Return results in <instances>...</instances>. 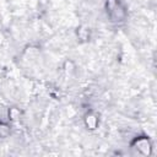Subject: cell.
Instances as JSON below:
<instances>
[{
    "label": "cell",
    "instance_id": "cell-3",
    "mask_svg": "<svg viewBox=\"0 0 157 157\" xmlns=\"http://www.w3.org/2000/svg\"><path fill=\"white\" fill-rule=\"evenodd\" d=\"M85 121H86V125H87L90 129H94V128L97 126V124H98V119H97V117H96L94 114H88V115L86 117Z\"/></svg>",
    "mask_w": 157,
    "mask_h": 157
},
{
    "label": "cell",
    "instance_id": "cell-4",
    "mask_svg": "<svg viewBox=\"0 0 157 157\" xmlns=\"http://www.w3.org/2000/svg\"><path fill=\"white\" fill-rule=\"evenodd\" d=\"M11 132V128L9 124L0 121V137H7Z\"/></svg>",
    "mask_w": 157,
    "mask_h": 157
},
{
    "label": "cell",
    "instance_id": "cell-5",
    "mask_svg": "<svg viewBox=\"0 0 157 157\" xmlns=\"http://www.w3.org/2000/svg\"><path fill=\"white\" fill-rule=\"evenodd\" d=\"M20 115H21V112H20L18 109H16V108H11L10 112H9V118H10L11 120H17V119H20Z\"/></svg>",
    "mask_w": 157,
    "mask_h": 157
},
{
    "label": "cell",
    "instance_id": "cell-1",
    "mask_svg": "<svg viewBox=\"0 0 157 157\" xmlns=\"http://www.w3.org/2000/svg\"><path fill=\"white\" fill-rule=\"evenodd\" d=\"M107 11L112 21H121L125 17V10L120 5L118 0H108L107 1Z\"/></svg>",
    "mask_w": 157,
    "mask_h": 157
},
{
    "label": "cell",
    "instance_id": "cell-2",
    "mask_svg": "<svg viewBox=\"0 0 157 157\" xmlns=\"http://www.w3.org/2000/svg\"><path fill=\"white\" fill-rule=\"evenodd\" d=\"M132 145H134V147L141 155H150V152H151V144H150L148 139H146V137L135 139V141H134Z\"/></svg>",
    "mask_w": 157,
    "mask_h": 157
}]
</instances>
